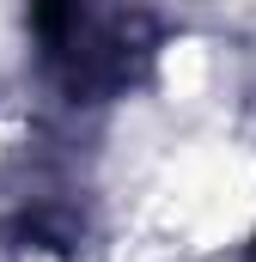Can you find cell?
Instances as JSON below:
<instances>
[{
	"label": "cell",
	"mask_w": 256,
	"mask_h": 262,
	"mask_svg": "<svg viewBox=\"0 0 256 262\" xmlns=\"http://www.w3.org/2000/svg\"><path fill=\"white\" fill-rule=\"evenodd\" d=\"M37 61L67 104H116L159 61V18L140 0H37Z\"/></svg>",
	"instance_id": "6da1fadb"
},
{
	"label": "cell",
	"mask_w": 256,
	"mask_h": 262,
	"mask_svg": "<svg viewBox=\"0 0 256 262\" xmlns=\"http://www.w3.org/2000/svg\"><path fill=\"white\" fill-rule=\"evenodd\" d=\"M244 262H256V238H250V250H244Z\"/></svg>",
	"instance_id": "7a4b0ae2"
}]
</instances>
